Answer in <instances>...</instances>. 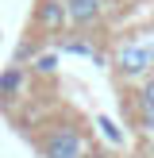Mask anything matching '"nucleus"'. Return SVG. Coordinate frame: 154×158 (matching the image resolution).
<instances>
[{"instance_id":"obj_7","label":"nucleus","mask_w":154,"mask_h":158,"mask_svg":"<svg viewBox=\"0 0 154 158\" xmlns=\"http://www.w3.org/2000/svg\"><path fill=\"white\" fill-rule=\"evenodd\" d=\"M27 69L38 77V81H54V77H58V54L54 50H38L35 58L27 62Z\"/></svg>"},{"instance_id":"obj_10","label":"nucleus","mask_w":154,"mask_h":158,"mask_svg":"<svg viewBox=\"0 0 154 158\" xmlns=\"http://www.w3.org/2000/svg\"><path fill=\"white\" fill-rule=\"evenodd\" d=\"M143 158H154V139H143Z\"/></svg>"},{"instance_id":"obj_1","label":"nucleus","mask_w":154,"mask_h":158,"mask_svg":"<svg viewBox=\"0 0 154 158\" xmlns=\"http://www.w3.org/2000/svg\"><path fill=\"white\" fill-rule=\"evenodd\" d=\"M116 85H139L154 73V27L127 31L123 39H116L112 54H108Z\"/></svg>"},{"instance_id":"obj_4","label":"nucleus","mask_w":154,"mask_h":158,"mask_svg":"<svg viewBox=\"0 0 154 158\" xmlns=\"http://www.w3.org/2000/svg\"><path fill=\"white\" fill-rule=\"evenodd\" d=\"M31 81H35V73H31L23 62H12V66L0 73V108H4L8 116H19V108L31 100Z\"/></svg>"},{"instance_id":"obj_2","label":"nucleus","mask_w":154,"mask_h":158,"mask_svg":"<svg viewBox=\"0 0 154 158\" xmlns=\"http://www.w3.org/2000/svg\"><path fill=\"white\" fill-rule=\"evenodd\" d=\"M35 151L43 158H85L92 147L89 131L81 127L73 112H62V116H46V120L35 123Z\"/></svg>"},{"instance_id":"obj_6","label":"nucleus","mask_w":154,"mask_h":158,"mask_svg":"<svg viewBox=\"0 0 154 158\" xmlns=\"http://www.w3.org/2000/svg\"><path fill=\"white\" fill-rule=\"evenodd\" d=\"M54 50H62V54H92V58H100V46L92 43V35L89 31H73V35H58L54 39Z\"/></svg>"},{"instance_id":"obj_8","label":"nucleus","mask_w":154,"mask_h":158,"mask_svg":"<svg viewBox=\"0 0 154 158\" xmlns=\"http://www.w3.org/2000/svg\"><path fill=\"white\" fill-rule=\"evenodd\" d=\"M92 123H96V131H100V135H104V139H108L112 147H123V143H127V135L120 131V123H116L112 116H96Z\"/></svg>"},{"instance_id":"obj_9","label":"nucleus","mask_w":154,"mask_h":158,"mask_svg":"<svg viewBox=\"0 0 154 158\" xmlns=\"http://www.w3.org/2000/svg\"><path fill=\"white\" fill-rule=\"evenodd\" d=\"M85 158H120V154H116V151H108V147H96V143H92Z\"/></svg>"},{"instance_id":"obj_5","label":"nucleus","mask_w":154,"mask_h":158,"mask_svg":"<svg viewBox=\"0 0 154 158\" xmlns=\"http://www.w3.org/2000/svg\"><path fill=\"white\" fill-rule=\"evenodd\" d=\"M112 12V0H66V15L73 31H92L108 19Z\"/></svg>"},{"instance_id":"obj_3","label":"nucleus","mask_w":154,"mask_h":158,"mask_svg":"<svg viewBox=\"0 0 154 158\" xmlns=\"http://www.w3.org/2000/svg\"><path fill=\"white\" fill-rule=\"evenodd\" d=\"M69 31V15H66V0H35L31 8V23H27V35L31 39H43V43H54L58 35Z\"/></svg>"}]
</instances>
